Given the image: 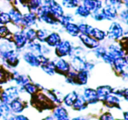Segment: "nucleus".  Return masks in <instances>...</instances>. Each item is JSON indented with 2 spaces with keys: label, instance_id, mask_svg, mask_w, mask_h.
I'll list each match as a JSON object with an SVG mask.
<instances>
[{
  "label": "nucleus",
  "instance_id": "nucleus-1",
  "mask_svg": "<svg viewBox=\"0 0 128 120\" xmlns=\"http://www.w3.org/2000/svg\"><path fill=\"white\" fill-rule=\"evenodd\" d=\"M20 96V90L16 86H11L0 91V101L6 104H10Z\"/></svg>",
  "mask_w": 128,
  "mask_h": 120
},
{
  "label": "nucleus",
  "instance_id": "nucleus-2",
  "mask_svg": "<svg viewBox=\"0 0 128 120\" xmlns=\"http://www.w3.org/2000/svg\"><path fill=\"white\" fill-rule=\"evenodd\" d=\"M124 31L118 22H112L106 32V37L110 40H118L124 37Z\"/></svg>",
  "mask_w": 128,
  "mask_h": 120
},
{
  "label": "nucleus",
  "instance_id": "nucleus-3",
  "mask_svg": "<svg viewBox=\"0 0 128 120\" xmlns=\"http://www.w3.org/2000/svg\"><path fill=\"white\" fill-rule=\"evenodd\" d=\"M55 54L59 58H63L65 56H68L72 48V45L67 40H60V41L54 46Z\"/></svg>",
  "mask_w": 128,
  "mask_h": 120
},
{
  "label": "nucleus",
  "instance_id": "nucleus-4",
  "mask_svg": "<svg viewBox=\"0 0 128 120\" xmlns=\"http://www.w3.org/2000/svg\"><path fill=\"white\" fill-rule=\"evenodd\" d=\"M12 43L17 50L24 48L27 44V40L23 31H17L12 34Z\"/></svg>",
  "mask_w": 128,
  "mask_h": 120
},
{
  "label": "nucleus",
  "instance_id": "nucleus-5",
  "mask_svg": "<svg viewBox=\"0 0 128 120\" xmlns=\"http://www.w3.org/2000/svg\"><path fill=\"white\" fill-rule=\"evenodd\" d=\"M54 64L55 73H58V74H60L66 76L67 73L71 69L70 64L68 63L66 60H64V59H62V58L57 59L55 62H54Z\"/></svg>",
  "mask_w": 128,
  "mask_h": 120
},
{
  "label": "nucleus",
  "instance_id": "nucleus-6",
  "mask_svg": "<svg viewBox=\"0 0 128 120\" xmlns=\"http://www.w3.org/2000/svg\"><path fill=\"white\" fill-rule=\"evenodd\" d=\"M82 97L88 104H96L99 102V98L98 96L96 90H93L91 88H84L82 92Z\"/></svg>",
  "mask_w": 128,
  "mask_h": 120
},
{
  "label": "nucleus",
  "instance_id": "nucleus-7",
  "mask_svg": "<svg viewBox=\"0 0 128 120\" xmlns=\"http://www.w3.org/2000/svg\"><path fill=\"white\" fill-rule=\"evenodd\" d=\"M82 4L87 8L90 13H94L99 11L104 6L101 0H82Z\"/></svg>",
  "mask_w": 128,
  "mask_h": 120
},
{
  "label": "nucleus",
  "instance_id": "nucleus-8",
  "mask_svg": "<svg viewBox=\"0 0 128 120\" xmlns=\"http://www.w3.org/2000/svg\"><path fill=\"white\" fill-rule=\"evenodd\" d=\"M79 39L82 41V43L86 46L87 48L90 49H94L96 46H99V41L96 40L93 37H91L89 34H79Z\"/></svg>",
  "mask_w": 128,
  "mask_h": 120
},
{
  "label": "nucleus",
  "instance_id": "nucleus-9",
  "mask_svg": "<svg viewBox=\"0 0 128 120\" xmlns=\"http://www.w3.org/2000/svg\"><path fill=\"white\" fill-rule=\"evenodd\" d=\"M37 20H37V16H36V13L29 12L23 14V16H22L21 26H24V28L31 27V26H32L36 25Z\"/></svg>",
  "mask_w": 128,
  "mask_h": 120
},
{
  "label": "nucleus",
  "instance_id": "nucleus-10",
  "mask_svg": "<svg viewBox=\"0 0 128 120\" xmlns=\"http://www.w3.org/2000/svg\"><path fill=\"white\" fill-rule=\"evenodd\" d=\"M46 6H48L51 13L56 18H60V17L64 14V11H63L62 6H60L57 1H55V0H50Z\"/></svg>",
  "mask_w": 128,
  "mask_h": 120
},
{
  "label": "nucleus",
  "instance_id": "nucleus-11",
  "mask_svg": "<svg viewBox=\"0 0 128 120\" xmlns=\"http://www.w3.org/2000/svg\"><path fill=\"white\" fill-rule=\"evenodd\" d=\"M85 63L86 60L82 57L73 56L71 57V62H70V68L76 72L82 70H85Z\"/></svg>",
  "mask_w": 128,
  "mask_h": 120
},
{
  "label": "nucleus",
  "instance_id": "nucleus-12",
  "mask_svg": "<svg viewBox=\"0 0 128 120\" xmlns=\"http://www.w3.org/2000/svg\"><path fill=\"white\" fill-rule=\"evenodd\" d=\"M23 59L28 65L32 66V67H40V65L39 59H38V55L30 51L25 52L23 54Z\"/></svg>",
  "mask_w": 128,
  "mask_h": 120
},
{
  "label": "nucleus",
  "instance_id": "nucleus-13",
  "mask_svg": "<svg viewBox=\"0 0 128 120\" xmlns=\"http://www.w3.org/2000/svg\"><path fill=\"white\" fill-rule=\"evenodd\" d=\"M8 14H9L10 18H11V22H12L13 25H16L18 26H21L23 14L20 12V10H18L16 7H12L10 9Z\"/></svg>",
  "mask_w": 128,
  "mask_h": 120
},
{
  "label": "nucleus",
  "instance_id": "nucleus-14",
  "mask_svg": "<svg viewBox=\"0 0 128 120\" xmlns=\"http://www.w3.org/2000/svg\"><path fill=\"white\" fill-rule=\"evenodd\" d=\"M103 102L108 108H118V109H120V100L117 96L112 95V93L107 96Z\"/></svg>",
  "mask_w": 128,
  "mask_h": 120
},
{
  "label": "nucleus",
  "instance_id": "nucleus-15",
  "mask_svg": "<svg viewBox=\"0 0 128 120\" xmlns=\"http://www.w3.org/2000/svg\"><path fill=\"white\" fill-rule=\"evenodd\" d=\"M9 106H10V109H11L12 112L16 114V113L22 112L26 105V104L23 102V101L20 100V99L18 97V98L14 99L12 102H11V104H9Z\"/></svg>",
  "mask_w": 128,
  "mask_h": 120
},
{
  "label": "nucleus",
  "instance_id": "nucleus-16",
  "mask_svg": "<svg viewBox=\"0 0 128 120\" xmlns=\"http://www.w3.org/2000/svg\"><path fill=\"white\" fill-rule=\"evenodd\" d=\"M11 78L12 80H13L17 83V85H18L20 87H23L27 82H30V80H29L28 76H25V74H20L18 72H13L11 74Z\"/></svg>",
  "mask_w": 128,
  "mask_h": 120
},
{
  "label": "nucleus",
  "instance_id": "nucleus-17",
  "mask_svg": "<svg viewBox=\"0 0 128 120\" xmlns=\"http://www.w3.org/2000/svg\"><path fill=\"white\" fill-rule=\"evenodd\" d=\"M112 90H113V88L110 86H109V85H103V86L98 87L96 91V94H98V98H99V101L104 100V98L107 96H109L110 94L112 93Z\"/></svg>",
  "mask_w": 128,
  "mask_h": 120
},
{
  "label": "nucleus",
  "instance_id": "nucleus-18",
  "mask_svg": "<svg viewBox=\"0 0 128 120\" xmlns=\"http://www.w3.org/2000/svg\"><path fill=\"white\" fill-rule=\"evenodd\" d=\"M60 36L58 32H51L48 34V38L46 39L45 42H46V46H48L49 48H54L57 44L60 41Z\"/></svg>",
  "mask_w": 128,
  "mask_h": 120
},
{
  "label": "nucleus",
  "instance_id": "nucleus-19",
  "mask_svg": "<svg viewBox=\"0 0 128 120\" xmlns=\"http://www.w3.org/2000/svg\"><path fill=\"white\" fill-rule=\"evenodd\" d=\"M53 118L54 119H59V118H68V111L65 108L60 105H57L53 110Z\"/></svg>",
  "mask_w": 128,
  "mask_h": 120
},
{
  "label": "nucleus",
  "instance_id": "nucleus-20",
  "mask_svg": "<svg viewBox=\"0 0 128 120\" xmlns=\"http://www.w3.org/2000/svg\"><path fill=\"white\" fill-rule=\"evenodd\" d=\"M89 79V72L86 70H82L77 72L75 78L76 85H85Z\"/></svg>",
  "mask_w": 128,
  "mask_h": 120
},
{
  "label": "nucleus",
  "instance_id": "nucleus-21",
  "mask_svg": "<svg viewBox=\"0 0 128 120\" xmlns=\"http://www.w3.org/2000/svg\"><path fill=\"white\" fill-rule=\"evenodd\" d=\"M64 30L66 31L67 34H70L72 37H77V36H79V34H80L78 26H77V24L74 23V22H71V23L65 26H64Z\"/></svg>",
  "mask_w": 128,
  "mask_h": 120
},
{
  "label": "nucleus",
  "instance_id": "nucleus-22",
  "mask_svg": "<svg viewBox=\"0 0 128 120\" xmlns=\"http://www.w3.org/2000/svg\"><path fill=\"white\" fill-rule=\"evenodd\" d=\"M88 106V104L86 102V101L84 100V98L82 97V96H77V98L76 99L75 102L73 104V105H72V107H73V109L75 110H85L86 108H87Z\"/></svg>",
  "mask_w": 128,
  "mask_h": 120
},
{
  "label": "nucleus",
  "instance_id": "nucleus-23",
  "mask_svg": "<svg viewBox=\"0 0 128 120\" xmlns=\"http://www.w3.org/2000/svg\"><path fill=\"white\" fill-rule=\"evenodd\" d=\"M11 114L12 111L9 104L0 102V120H6Z\"/></svg>",
  "mask_w": 128,
  "mask_h": 120
},
{
  "label": "nucleus",
  "instance_id": "nucleus-24",
  "mask_svg": "<svg viewBox=\"0 0 128 120\" xmlns=\"http://www.w3.org/2000/svg\"><path fill=\"white\" fill-rule=\"evenodd\" d=\"M90 35L91 37L94 38L96 40L98 41H103L104 40V39L106 38V32L104 31L101 30L99 28H96V27H93L92 30H91Z\"/></svg>",
  "mask_w": 128,
  "mask_h": 120
},
{
  "label": "nucleus",
  "instance_id": "nucleus-25",
  "mask_svg": "<svg viewBox=\"0 0 128 120\" xmlns=\"http://www.w3.org/2000/svg\"><path fill=\"white\" fill-rule=\"evenodd\" d=\"M77 96H78V94L76 93V91H71L63 97L62 102L66 106H68V107H72V105L75 102Z\"/></svg>",
  "mask_w": 128,
  "mask_h": 120
},
{
  "label": "nucleus",
  "instance_id": "nucleus-26",
  "mask_svg": "<svg viewBox=\"0 0 128 120\" xmlns=\"http://www.w3.org/2000/svg\"><path fill=\"white\" fill-rule=\"evenodd\" d=\"M40 67H41V69H42L46 74H49V76H54V74H55L54 64L53 60H48L46 63L41 64Z\"/></svg>",
  "mask_w": 128,
  "mask_h": 120
},
{
  "label": "nucleus",
  "instance_id": "nucleus-27",
  "mask_svg": "<svg viewBox=\"0 0 128 120\" xmlns=\"http://www.w3.org/2000/svg\"><path fill=\"white\" fill-rule=\"evenodd\" d=\"M43 4L42 0H28L26 8L31 12H36L37 10Z\"/></svg>",
  "mask_w": 128,
  "mask_h": 120
},
{
  "label": "nucleus",
  "instance_id": "nucleus-28",
  "mask_svg": "<svg viewBox=\"0 0 128 120\" xmlns=\"http://www.w3.org/2000/svg\"><path fill=\"white\" fill-rule=\"evenodd\" d=\"M75 14L76 16L80 17V18H87L88 17H90L91 15V13L90 12V11L86 7H84L82 4H79L77 7H76V12Z\"/></svg>",
  "mask_w": 128,
  "mask_h": 120
},
{
  "label": "nucleus",
  "instance_id": "nucleus-29",
  "mask_svg": "<svg viewBox=\"0 0 128 120\" xmlns=\"http://www.w3.org/2000/svg\"><path fill=\"white\" fill-rule=\"evenodd\" d=\"M38 90H39V88H38L37 84H32V83H31V82H27L26 84H25L23 87H21L22 91L26 92L27 94L32 95V96L35 95L38 92Z\"/></svg>",
  "mask_w": 128,
  "mask_h": 120
},
{
  "label": "nucleus",
  "instance_id": "nucleus-30",
  "mask_svg": "<svg viewBox=\"0 0 128 120\" xmlns=\"http://www.w3.org/2000/svg\"><path fill=\"white\" fill-rule=\"evenodd\" d=\"M75 18H74V16L71 14H65V15H62L60 18H58V23L59 25H60L62 26H67L68 24L71 23V22H74Z\"/></svg>",
  "mask_w": 128,
  "mask_h": 120
},
{
  "label": "nucleus",
  "instance_id": "nucleus-31",
  "mask_svg": "<svg viewBox=\"0 0 128 120\" xmlns=\"http://www.w3.org/2000/svg\"><path fill=\"white\" fill-rule=\"evenodd\" d=\"M49 34L50 32L48 29H45V28L38 29V30L36 31V39H37L40 42H45V40H46V39L48 38Z\"/></svg>",
  "mask_w": 128,
  "mask_h": 120
},
{
  "label": "nucleus",
  "instance_id": "nucleus-32",
  "mask_svg": "<svg viewBox=\"0 0 128 120\" xmlns=\"http://www.w3.org/2000/svg\"><path fill=\"white\" fill-rule=\"evenodd\" d=\"M24 32H25V35L26 37L27 42H32V41H35L37 40L36 39V30H34V28L27 27V28H26V30H24Z\"/></svg>",
  "mask_w": 128,
  "mask_h": 120
},
{
  "label": "nucleus",
  "instance_id": "nucleus-33",
  "mask_svg": "<svg viewBox=\"0 0 128 120\" xmlns=\"http://www.w3.org/2000/svg\"><path fill=\"white\" fill-rule=\"evenodd\" d=\"M78 28H79V31H80V34H90L91 30H92L93 26L89 24H86V23H84V22H81L80 24H78Z\"/></svg>",
  "mask_w": 128,
  "mask_h": 120
},
{
  "label": "nucleus",
  "instance_id": "nucleus-34",
  "mask_svg": "<svg viewBox=\"0 0 128 120\" xmlns=\"http://www.w3.org/2000/svg\"><path fill=\"white\" fill-rule=\"evenodd\" d=\"M112 93L115 96H117L118 97H122L126 101H127L128 99V90L126 88H118V90H112Z\"/></svg>",
  "mask_w": 128,
  "mask_h": 120
},
{
  "label": "nucleus",
  "instance_id": "nucleus-35",
  "mask_svg": "<svg viewBox=\"0 0 128 120\" xmlns=\"http://www.w3.org/2000/svg\"><path fill=\"white\" fill-rule=\"evenodd\" d=\"M10 77H11V74H9L8 71L6 70L4 68H0V84L6 83L9 81Z\"/></svg>",
  "mask_w": 128,
  "mask_h": 120
},
{
  "label": "nucleus",
  "instance_id": "nucleus-36",
  "mask_svg": "<svg viewBox=\"0 0 128 120\" xmlns=\"http://www.w3.org/2000/svg\"><path fill=\"white\" fill-rule=\"evenodd\" d=\"M62 4L68 9H74L79 6V0H62Z\"/></svg>",
  "mask_w": 128,
  "mask_h": 120
},
{
  "label": "nucleus",
  "instance_id": "nucleus-37",
  "mask_svg": "<svg viewBox=\"0 0 128 120\" xmlns=\"http://www.w3.org/2000/svg\"><path fill=\"white\" fill-rule=\"evenodd\" d=\"M11 22V18L7 12H0V25H7Z\"/></svg>",
  "mask_w": 128,
  "mask_h": 120
},
{
  "label": "nucleus",
  "instance_id": "nucleus-38",
  "mask_svg": "<svg viewBox=\"0 0 128 120\" xmlns=\"http://www.w3.org/2000/svg\"><path fill=\"white\" fill-rule=\"evenodd\" d=\"M118 15L119 16V20H121V22H123L124 24H127L128 22V12H127V10L124 9V10H121L120 12L118 13Z\"/></svg>",
  "mask_w": 128,
  "mask_h": 120
},
{
  "label": "nucleus",
  "instance_id": "nucleus-39",
  "mask_svg": "<svg viewBox=\"0 0 128 120\" xmlns=\"http://www.w3.org/2000/svg\"><path fill=\"white\" fill-rule=\"evenodd\" d=\"M10 30L6 25H1L0 26V40L1 39H6V36L10 34Z\"/></svg>",
  "mask_w": 128,
  "mask_h": 120
},
{
  "label": "nucleus",
  "instance_id": "nucleus-40",
  "mask_svg": "<svg viewBox=\"0 0 128 120\" xmlns=\"http://www.w3.org/2000/svg\"><path fill=\"white\" fill-rule=\"evenodd\" d=\"M6 120H30L25 115H14V116H9Z\"/></svg>",
  "mask_w": 128,
  "mask_h": 120
},
{
  "label": "nucleus",
  "instance_id": "nucleus-41",
  "mask_svg": "<svg viewBox=\"0 0 128 120\" xmlns=\"http://www.w3.org/2000/svg\"><path fill=\"white\" fill-rule=\"evenodd\" d=\"M99 120H115V118L110 112H105L99 116Z\"/></svg>",
  "mask_w": 128,
  "mask_h": 120
},
{
  "label": "nucleus",
  "instance_id": "nucleus-42",
  "mask_svg": "<svg viewBox=\"0 0 128 120\" xmlns=\"http://www.w3.org/2000/svg\"><path fill=\"white\" fill-rule=\"evenodd\" d=\"M70 120H88V118H86L85 116H76V118H74Z\"/></svg>",
  "mask_w": 128,
  "mask_h": 120
},
{
  "label": "nucleus",
  "instance_id": "nucleus-43",
  "mask_svg": "<svg viewBox=\"0 0 128 120\" xmlns=\"http://www.w3.org/2000/svg\"><path fill=\"white\" fill-rule=\"evenodd\" d=\"M42 120H54V119L53 118V116H46V118H45Z\"/></svg>",
  "mask_w": 128,
  "mask_h": 120
},
{
  "label": "nucleus",
  "instance_id": "nucleus-44",
  "mask_svg": "<svg viewBox=\"0 0 128 120\" xmlns=\"http://www.w3.org/2000/svg\"><path fill=\"white\" fill-rule=\"evenodd\" d=\"M124 120H128V118H127V112H124Z\"/></svg>",
  "mask_w": 128,
  "mask_h": 120
},
{
  "label": "nucleus",
  "instance_id": "nucleus-45",
  "mask_svg": "<svg viewBox=\"0 0 128 120\" xmlns=\"http://www.w3.org/2000/svg\"><path fill=\"white\" fill-rule=\"evenodd\" d=\"M54 120H70L68 118H59V119H54Z\"/></svg>",
  "mask_w": 128,
  "mask_h": 120
},
{
  "label": "nucleus",
  "instance_id": "nucleus-46",
  "mask_svg": "<svg viewBox=\"0 0 128 120\" xmlns=\"http://www.w3.org/2000/svg\"><path fill=\"white\" fill-rule=\"evenodd\" d=\"M117 120H124V119H117Z\"/></svg>",
  "mask_w": 128,
  "mask_h": 120
}]
</instances>
